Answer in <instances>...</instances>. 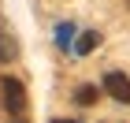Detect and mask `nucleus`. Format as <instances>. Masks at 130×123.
<instances>
[{
  "mask_svg": "<svg viewBox=\"0 0 130 123\" xmlns=\"http://www.w3.org/2000/svg\"><path fill=\"white\" fill-rule=\"evenodd\" d=\"M0 93H4L8 116H26V86H22L19 78H4L0 82Z\"/></svg>",
  "mask_w": 130,
  "mask_h": 123,
  "instance_id": "f257e3e1",
  "label": "nucleus"
},
{
  "mask_svg": "<svg viewBox=\"0 0 130 123\" xmlns=\"http://www.w3.org/2000/svg\"><path fill=\"white\" fill-rule=\"evenodd\" d=\"M104 93H111L115 101L130 104V78L123 71H108V75H104Z\"/></svg>",
  "mask_w": 130,
  "mask_h": 123,
  "instance_id": "f03ea898",
  "label": "nucleus"
},
{
  "mask_svg": "<svg viewBox=\"0 0 130 123\" xmlns=\"http://www.w3.org/2000/svg\"><path fill=\"white\" fill-rule=\"evenodd\" d=\"M97 41H100L97 30H86L82 37H74V52H78V56H89V52L97 49Z\"/></svg>",
  "mask_w": 130,
  "mask_h": 123,
  "instance_id": "7ed1b4c3",
  "label": "nucleus"
},
{
  "mask_svg": "<svg viewBox=\"0 0 130 123\" xmlns=\"http://www.w3.org/2000/svg\"><path fill=\"white\" fill-rule=\"evenodd\" d=\"M71 41H74V26H71V22H60V26H56V45L67 49Z\"/></svg>",
  "mask_w": 130,
  "mask_h": 123,
  "instance_id": "20e7f679",
  "label": "nucleus"
},
{
  "mask_svg": "<svg viewBox=\"0 0 130 123\" xmlns=\"http://www.w3.org/2000/svg\"><path fill=\"white\" fill-rule=\"evenodd\" d=\"M74 101L86 108V104H93L97 101V86H78V93H74Z\"/></svg>",
  "mask_w": 130,
  "mask_h": 123,
  "instance_id": "39448f33",
  "label": "nucleus"
},
{
  "mask_svg": "<svg viewBox=\"0 0 130 123\" xmlns=\"http://www.w3.org/2000/svg\"><path fill=\"white\" fill-rule=\"evenodd\" d=\"M11 52H15V45H11V41H8V37H4V41H0V63H4V60H8V56H11Z\"/></svg>",
  "mask_w": 130,
  "mask_h": 123,
  "instance_id": "423d86ee",
  "label": "nucleus"
},
{
  "mask_svg": "<svg viewBox=\"0 0 130 123\" xmlns=\"http://www.w3.org/2000/svg\"><path fill=\"white\" fill-rule=\"evenodd\" d=\"M126 4H130V0H126Z\"/></svg>",
  "mask_w": 130,
  "mask_h": 123,
  "instance_id": "0eeeda50",
  "label": "nucleus"
}]
</instances>
